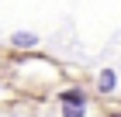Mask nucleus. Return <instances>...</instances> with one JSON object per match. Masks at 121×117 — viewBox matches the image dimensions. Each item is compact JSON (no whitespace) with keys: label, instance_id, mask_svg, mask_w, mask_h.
Returning a JSON list of instances; mask_svg holds the SVG:
<instances>
[{"label":"nucleus","instance_id":"obj_4","mask_svg":"<svg viewBox=\"0 0 121 117\" xmlns=\"http://www.w3.org/2000/svg\"><path fill=\"white\" fill-rule=\"evenodd\" d=\"M62 117H86V107H62Z\"/></svg>","mask_w":121,"mask_h":117},{"label":"nucleus","instance_id":"obj_3","mask_svg":"<svg viewBox=\"0 0 121 117\" xmlns=\"http://www.w3.org/2000/svg\"><path fill=\"white\" fill-rule=\"evenodd\" d=\"M10 48H38V35L35 31H14L10 35Z\"/></svg>","mask_w":121,"mask_h":117},{"label":"nucleus","instance_id":"obj_5","mask_svg":"<svg viewBox=\"0 0 121 117\" xmlns=\"http://www.w3.org/2000/svg\"><path fill=\"white\" fill-rule=\"evenodd\" d=\"M111 117H121V110H111Z\"/></svg>","mask_w":121,"mask_h":117},{"label":"nucleus","instance_id":"obj_1","mask_svg":"<svg viewBox=\"0 0 121 117\" xmlns=\"http://www.w3.org/2000/svg\"><path fill=\"white\" fill-rule=\"evenodd\" d=\"M90 103V97H86L83 86H69V90L59 93V107H86Z\"/></svg>","mask_w":121,"mask_h":117},{"label":"nucleus","instance_id":"obj_2","mask_svg":"<svg viewBox=\"0 0 121 117\" xmlns=\"http://www.w3.org/2000/svg\"><path fill=\"white\" fill-rule=\"evenodd\" d=\"M93 86H97V93L111 97V93L118 90V72H114L111 65H107V69H100V72H97V83H93Z\"/></svg>","mask_w":121,"mask_h":117},{"label":"nucleus","instance_id":"obj_6","mask_svg":"<svg viewBox=\"0 0 121 117\" xmlns=\"http://www.w3.org/2000/svg\"><path fill=\"white\" fill-rule=\"evenodd\" d=\"M10 117H24V114H10Z\"/></svg>","mask_w":121,"mask_h":117},{"label":"nucleus","instance_id":"obj_7","mask_svg":"<svg viewBox=\"0 0 121 117\" xmlns=\"http://www.w3.org/2000/svg\"><path fill=\"white\" fill-rule=\"evenodd\" d=\"M0 86H4V83H0Z\"/></svg>","mask_w":121,"mask_h":117}]
</instances>
